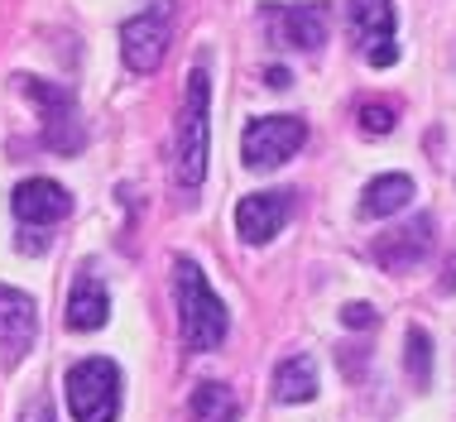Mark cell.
Wrapping results in <instances>:
<instances>
[{
    "label": "cell",
    "instance_id": "obj_1",
    "mask_svg": "<svg viewBox=\"0 0 456 422\" xmlns=\"http://www.w3.org/2000/svg\"><path fill=\"white\" fill-rule=\"evenodd\" d=\"M212 72L197 63L188 72V92H183L178 130H174V173L183 188H202L207 178V149H212Z\"/></svg>",
    "mask_w": 456,
    "mask_h": 422
},
{
    "label": "cell",
    "instance_id": "obj_2",
    "mask_svg": "<svg viewBox=\"0 0 456 422\" xmlns=\"http://www.w3.org/2000/svg\"><path fill=\"white\" fill-rule=\"evenodd\" d=\"M174 297H178V327L188 351H216L226 341V303L212 293L202 264L188 255L174 259Z\"/></svg>",
    "mask_w": 456,
    "mask_h": 422
},
{
    "label": "cell",
    "instance_id": "obj_3",
    "mask_svg": "<svg viewBox=\"0 0 456 422\" xmlns=\"http://www.w3.org/2000/svg\"><path fill=\"white\" fill-rule=\"evenodd\" d=\"M68 408L77 422H116L120 413V369L116 360L92 355L68 369Z\"/></svg>",
    "mask_w": 456,
    "mask_h": 422
},
{
    "label": "cell",
    "instance_id": "obj_4",
    "mask_svg": "<svg viewBox=\"0 0 456 422\" xmlns=\"http://www.w3.org/2000/svg\"><path fill=\"white\" fill-rule=\"evenodd\" d=\"M168 34H174V0H150L140 15L126 20L120 29V58L130 72H154L168 53Z\"/></svg>",
    "mask_w": 456,
    "mask_h": 422
},
{
    "label": "cell",
    "instance_id": "obj_5",
    "mask_svg": "<svg viewBox=\"0 0 456 422\" xmlns=\"http://www.w3.org/2000/svg\"><path fill=\"white\" fill-rule=\"evenodd\" d=\"M303 140H307V126H303L298 116H260V120H250V130H245V144H240L245 168H255V173L279 168L283 158L298 154Z\"/></svg>",
    "mask_w": 456,
    "mask_h": 422
},
{
    "label": "cell",
    "instance_id": "obj_6",
    "mask_svg": "<svg viewBox=\"0 0 456 422\" xmlns=\"http://www.w3.org/2000/svg\"><path fill=\"white\" fill-rule=\"evenodd\" d=\"M24 96L44 110V134L53 149L63 154H77L82 149V120H77V106H72V92L68 86H53V82H39V77H20Z\"/></svg>",
    "mask_w": 456,
    "mask_h": 422
},
{
    "label": "cell",
    "instance_id": "obj_7",
    "mask_svg": "<svg viewBox=\"0 0 456 422\" xmlns=\"http://www.w3.org/2000/svg\"><path fill=\"white\" fill-rule=\"evenodd\" d=\"M265 29H269V39L298 48V53H313V48L327 44V5H313V0H303V5H269Z\"/></svg>",
    "mask_w": 456,
    "mask_h": 422
},
{
    "label": "cell",
    "instance_id": "obj_8",
    "mask_svg": "<svg viewBox=\"0 0 456 422\" xmlns=\"http://www.w3.org/2000/svg\"><path fill=\"white\" fill-rule=\"evenodd\" d=\"M351 34L355 44L365 48L370 68H389L399 58V44H394V5L389 0H351Z\"/></svg>",
    "mask_w": 456,
    "mask_h": 422
},
{
    "label": "cell",
    "instance_id": "obj_9",
    "mask_svg": "<svg viewBox=\"0 0 456 422\" xmlns=\"http://www.w3.org/2000/svg\"><path fill=\"white\" fill-rule=\"evenodd\" d=\"M10 207H15V221L24 231L34 226H53V221H63L72 211V197L68 188H58L53 178H24L15 192H10Z\"/></svg>",
    "mask_w": 456,
    "mask_h": 422
},
{
    "label": "cell",
    "instance_id": "obj_10",
    "mask_svg": "<svg viewBox=\"0 0 456 422\" xmlns=\"http://www.w3.org/2000/svg\"><path fill=\"white\" fill-rule=\"evenodd\" d=\"M289 216H293V192H250L236 207V231L240 240L265 245L289 226Z\"/></svg>",
    "mask_w": 456,
    "mask_h": 422
},
{
    "label": "cell",
    "instance_id": "obj_11",
    "mask_svg": "<svg viewBox=\"0 0 456 422\" xmlns=\"http://www.w3.org/2000/svg\"><path fill=\"white\" fill-rule=\"evenodd\" d=\"M428 250H433V216H413V221H403L399 231H389L375 240V264L389 269V274H403V269L423 264Z\"/></svg>",
    "mask_w": 456,
    "mask_h": 422
},
{
    "label": "cell",
    "instance_id": "obj_12",
    "mask_svg": "<svg viewBox=\"0 0 456 422\" xmlns=\"http://www.w3.org/2000/svg\"><path fill=\"white\" fill-rule=\"evenodd\" d=\"M29 345H34V303H29V293L0 283V351H10L20 360Z\"/></svg>",
    "mask_w": 456,
    "mask_h": 422
},
{
    "label": "cell",
    "instance_id": "obj_13",
    "mask_svg": "<svg viewBox=\"0 0 456 422\" xmlns=\"http://www.w3.org/2000/svg\"><path fill=\"white\" fill-rule=\"evenodd\" d=\"M106 312H110L106 283L96 279V274H77V279H72V293H68V327H72V331H102V327H106Z\"/></svg>",
    "mask_w": 456,
    "mask_h": 422
},
{
    "label": "cell",
    "instance_id": "obj_14",
    "mask_svg": "<svg viewBox=\"0 0 456 422\" xmlns=\"http://www.w3.org/2000/svg\"><path fill=\"white\" fill-rule=\"evenodd\" d=\"M413 202V178L409 173H385V178L365 183L361 192V216L375 221V216H394V211H403Z\"/></svg>",
    "mask_w": 456,
    "mask_h": 422
},
{
    "label": "cell",
    "instance_id": "obj_15",
    "mask_svg": "<svg viewBox=\"0 0 456 422\" xmlns=\"http://www.w3.org/2000/svg\"><path fill=\"white\" fill-rule=\"evenodd\" d=\"M317 394V365L313 355H289L274 369V399L279 403H307Z\"/></svg>",
    "mask_w": 456,
    "mask_h": 422
},
{
    "label": "cell",
    "instance_id": "obj_16",
    "mask_svg": "<svg viewBox=\"0 0 456 422\" xmlns=\"http://www.w3.org/2000/svg\"><path fill=\"white\" fill-rule=\"evenodd\" d=\"M188 418L192 422H236L240 418V403L226 384H197L192 389V403H188Z\"/></svg>",
    "mask_w": 456,
    "mask_h": 422
},
{
    "label": "cell",
    "instance_id": "obj_17",
    "mask_svg": "<svg viewBox=\"0 0 456 422\" xmlns=\"http://www.w3.org/2000/svg\"><path fill=\"white\" fill-rule=\"evenodd\" d=\"M409 375H413V384L433 379V341H428L423 327H409Z\"/></svg>",
    "mask_w": 456,
    "mask_h": 422
},
{
    "label": "cell",
    "instance_id": "obj_18",
    "mask_svg": "<svg viewBox=\"0 0 456 422\" xmlns=\"http://www.w3.org/2000/svg\"><path fill=\"white\" fill-rule=\"evenodd\" d=\"M394 106H385V101H370V106H361V130L365 134H389L394 130Z\"/></svg>",
    "mask_w": 456,
    "mask_h": 422
},
{
    "label": "cell",
    "instance_id": "obj_19",
    "mask_svg": "<svg viewBox=\"0 0 456 422\" xmlns=\"http://www.w3.org/2000/svg\"><path fill=\"white\" fill-rule=\"evenodd\" d=\"M341 321H346V327H375V307L370 303H346L341 307Z\"/></svg>",
    "mask_w": 456,
    "mask_h": 422
},
{
    "label": "cell",
    "instance_id": "obj_20",
    "mask_svg": "<svg viewBox=\"0 0 456 422\" xmlns=\"http://www.w3.org/2000/svg\"><path fill=\"white\" fill-rule=\"evenodd\" d=\"M20 422H58L53 403H48V399H29V403H24V413H20Z\"/></svg>",
    "mask_w": 456,
    "mask_h": 422
},
{
    "label": "cell",
    "instance_id": "obj_21",
    "mask_svg": "<svg viewBox=\"0 0 456 422\" xmlns=\"http://www.w3.org/2000/svg\"><path fill=\"white\" fill-rule=\"evenodd\" d=\"M442 293H456V255L447 259V274H442Z\"/></svg>",
    "mask_w": 456,
    "mask_h": 422
},
{
    "label": "cell",
    "instance_id": "obj_22",
    "mask_svg": "<svg viewBox=\"0 0 456 422\" xmlns=\"http://www.w3.org/2000/svg\"><path fill=\"white\" fill-rule=\"evenodd\" d=\"M265 82H269V86H289L293 77H289V72H283V68H269V72H265Z\"/></svg>",
    "mask_w": 456,
    "mask_h": 422
}]
</instances>
